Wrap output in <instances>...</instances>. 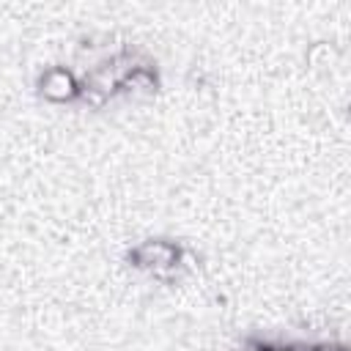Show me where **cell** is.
<instances>
[{
	"mask_svg": "<svg viewBox=\"0 0 351 351\" xmlns=\"http://www.w3.org/2000/svg\"><path fill=\"white\" fill-rule=\"evenodd\" d=\"M126 261L159 282H178L186 271V252L170 239H145L126 252Z\"/></svg>",
	"mask_w": 351,
	"mask_h": 351,
	"instance_id": "1",
	"label": "cell"
},
{
	"mask_svg": "<svg viewBox=\"0 0 351 351\" xmlns=\"http://www.w3.org/2000/svg\"><path fill=\"white\" fill-rule=\"evenodd\" d=\"M36 90L41 99H47L52 104H71L80 99V80L66 66H49L38 74Z\"/></svg>",
	"mask_w": 351,
	"mask_h": 351,
	"instance_id": "2",
	"label": "cell"
},
{
	"mask_svg": "<svg viewBox=\"0 0 351 351\" xmlns=\"http://www.w3.org/2000/svg\"><path fill=\"white\" fill-rule=\"evenodd\" d=\"M156 90H159V71L145 58H140L118 85V93H134V96H154Z\"/></svg>",
	"mask_w": 351,
	"mask_h": 351,
	"instance_id": "3",
	"label": "cell"
},
{
	"mask_svg": "<svg viewBox=\"0 0 351 351\" xmlns=\"http://www.w3.org/2000/svg\"><path fill=\"white\" fill-rule=\"evenodd\" d=\"M255 351H329V343H252Z\"/></svg>",
	"mask_w": 351,
	"mask_h": 351,
	"instance_id": "4",
	"label": "cell"
}]
</instances>
